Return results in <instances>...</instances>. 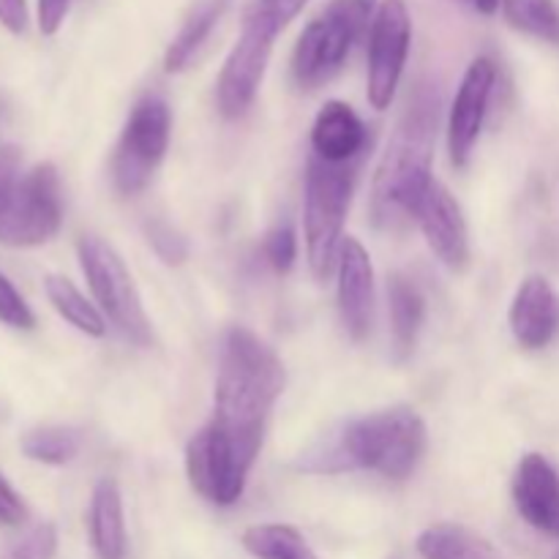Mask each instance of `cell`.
Instances as JSON below:
<instances>
[{"label": "cell", "mask_w": 559, "mask_h": 559, "mask_svg": "<svg viewBox=\"0 0 559 559\" xmlns=\"http://www.w3.org/2000/svg\"><path fill=\"white\" fill-rule=\"evenodd\" d=\"M63 227V186L55 164L27 169L0 211V243L31 249L52 240Z\"/></svg>", "instance_id": "9c48e42d"}, {"label": "cell", "mask_w": 559, "mask_h": 559, "mask_svg": "<svg viewBox=\"0 0 559 559\" xmlns=\"http://www.w3.org/2000/svg\"><path fill=\"white\" fill-rule=\"evenodd\" d=\"M426 453V424L413 407L380 409L336 426L311 442L295 462L306 475H344L369 469L388 480L415 473Z\"/></svg>", "instance_id": "6da1fadb"}, {"label": "cell", "mask_w": 559, "mask_h": 559, "mask_svg": "<svg viewBox=\"0 0 559 559\" xmlns=\"http://www.w3.org/2000/svg\"><path fill=\"white\" fill-rule=\"evenodd\" d=\"M243 549L254 559H317L304 535L289 524H254L243 533Z\"/></svg>", "instance_id": "cb8c5ba5"}, {"label": "cell", "mask_w": 559, "mask_h": 559, "mask_svg": "<svg viewBox=\"0 0 559 559\" xmlns=\"http://www.w3.org/2000/svg\"><path fill=\"white\" fill-rule=\"evenodd\" d=\"M0 322L9 328H16V331H31V328H36V314L25 304L20 289L3 276V271H0Z\"/></svg>", "instance_id": "f1b7e54d"}, {"label": "cell", "mask_w": 559, "mask_h": 559, "mask_svg": "<svg viewBox=\"0 0 559 559\" xmlns=\"http://www.w3.org/2000/svg\"><path fill=\"white\" fill-rule=\"evenodd\" d=\"M415 222H418L420 233H424L426 243L437 254V260L448 267V271H464L469 262V229L467 218H464L462 205L456 197L435 180L429 191L420 200L418 211H415Z\"/></svg>", "instance_id": "4fadbf2b"}, {"label": "cell", "mask_w": 559, "mask_h": 559, "mask_svg": "<svg viewBox=\"0 0 559 559\" xmlns=\"http://www.w3.org/2000/svg\"><path fill=\"white\" fill-rule=\"evenodd\" d=\"M495 82L497 66L489 58L473 60L469 69L464 71V80L451 104V115H448V151H451V162L456 167H464L469 162V153L478 142L486 112H489Z\"/></svg>", "instance_id": "7c38bea8"}, {"label": "cell", "mask_w": 559, "mask_h": 559, "mask_svg": "<svg viewBox=\"0 0 559 559\" xmlns=\"http://www.w3.org/2000/svg\"><path fill=\"white\" fill-rule=\"evenodd\" d=\"M224 5H227L224 0H205V3H200L186 16L183 27H180L178 36L167 47V55H164V71L167 74H178V71H183L194 60V55L200 52L202 44L207 41L213 27L222 20Z\"/></svg>", "instance_id": "44dd1931"}, {"label": "cell", "mask_w": 559, "mask_h": 559, "mask_svg": "<svg viewBox=\"0 0 559 559\" xmlns=\"http://www.w3.org/2000/svg\"><path fill=\"white\" fill-rule=\"evenodd\" d=\"M306 3H309V0H257V5H260L278 27L289 25V22L304 11Z\"/></svg>", "instance_id": "d6a6232c"}, {"label": "cell", "mask_w": 559, "mask_h": 559, "mask_svg": "<svg viewBox=\"0 0 559 559\" xmlns=\"http://www.w3.org/2000/svg\"><path fill=\"white\" fill-rule=\"evenodd\" d=\"M555 559H559V555H557V557H555Z\"/></svg>", "instance_id": "8d00e7d4"}, {"label": "cell", "mask_w": 559, "mask_h": 559, "mask_svg": "<svg viewBox=\"0 0 559 559\" xmlns=\"http://www.w3.org/2000/svg\"><path fill=\"white\" fill-rule=\"evenodd\" d=\"M69 9L71 0H38V27L44 36H55L60 31Z\"/></svg>", "instance_id": "1f68e13d"}, {"label": "cell", "mask_w": 559, "mask_h": 559, "mask_svg": "<svg viewBox=\"0 0 559 559\" xmlns=\"http://www.w3.org/2000/svg\"><path fill=\"white\" fill-rule=\"evenodd\" d=\"M44 289H47V298L49 304H52V309L58 311L69 325H74L76 331L93 338H102L104 333H107V320H104V314L74 287V282H69L66 276H47Z\"/></svg>", "instance_id": "7402d4cb"}, {"label": "cell", "mask_w": 559, "mask_h": 559, "mask_svg": "<svg viewBox=\"0 0 559 559\" xmlns=\"http://www.w3.org/2000/svg\"><path fill=\"white\" fill-rule=\"evenodd\" d=\"M437 126H440V91L420 85L409 98L402 120L393 129L371 186V216L377 227H399L415 218L420 200L435 183Z\"/></svg>", "instance_id": "7a4b0ae2"}, {"label": "cell", "mask_w": 559, "mask_h": 559, "mask_svg": "<svg viewBox=\"0 0 559 559\" xmlns=\"http://www.w3.org/2000/svg\"><path fill=\"white\" fill-rule=\"evenodd\" d=\"M338 317L353 342H366L374 322V267L369 251L355 238H344L338 249Z\"/></svg>", "instance_id": "5bb4252c"}, {"label": "cell", "mask_w": 559, "mask_h": 559, "mask_svg": "<svg viewBox=\"0 0 559 559\" xmlns=\"http://www.w3.org/2000/svg\"><path fill=\"white\" fill-rule=\"evenodd\" d=\"M502 14L516 31L559 44V9L555 0H502Z\"/></svg>", "instance_id": "d4e9b609"}, {"label": "cell", "mask_w": 559, "mask_h": 559, "mask_svg": "<svg viewBox=\"0 0 559 559\" xmlns=\"http://www.w3.org/2000/svg\"><path fill=\"white\" fill-rule=\"evenodd\" d=\"M369 145V129L347 102H325L311 126V156L328 164H353Z\"/></svg>", "instance_id": "e0dca14e"}, {"label": "cell", "mask_w": 559, "mask_h": 559, "mask_svg": "<svg viewBox=\"0 0 559 559\" xmlns=\"http://www.w3.org/2000/svg\"><path fill=\"white\" fill-rule=\"evenodd\" d=\"M265 257L267 265L282 276L293 271L295 260H298V238H295V229L289 224H276L265 235Z\"/></svg>", "instance_id": "83f0119b"}, {"label": "cell", "mask_w": 559, "mask_h": 559, "mask_svg": "<svg viewBox=\"0 0 559 559\" xmlns=\"http://www.w3.org/2000/svg\"><path fill=\"white\" fill-rule=\"evenodd\" d=\"M511 333L524 349L549 347L559 331V295L544 276L524 278L508 311Z\"/></svg>", "instance_id": "2e32d148"}, {"label": "cell", "mask_w": 559, "mask_h": 559, "mask_svg": "<svg viewBox=\"0 0 559 559\" xmlns=\"http://www.w3.org/2000/svg\"><path fill=\"white\" fill-rule=\"evenodd\" d=\"M513 506L530 527L559 538V469L544 453H527L511 484Z\"/></svg>", "instance_id": "9a60e30c"}, {"label": "cell", "mask_w": 559, "mask_h": 559, "mask_svg": "<svg viewBox=\"0 0 559 559\" xmlns=\"http://www.w3.org/2000/svg\"><path fill=\"white\" fill-rule=\"evenodd\" d=\"M25 459L47 467H63L80 456L82 435L71 426H38L22 435L20 440Z\"/></svg>", "instance_id": "603a6c76"}, {"label": "cell", "mask_w": 559, "mask_h": 559, "mask_svg": "<svg viewBox=\"0 0 559 559\" xmlns=\"http://www.w3.org/2000/svg\"><path fill=\"white\" fill-rule=\"evenodd\" d=\"M58 555V530L55 524L41 522L0 546V559H55Z\"/></svg>", "instance_id": "484cf974"}, {"label": "cell", "mask_w": 559, "mask_h": 559, "mask_svg": "<svg viewBox=\"0 0 559 559\" xmlns=\"http://www.w3.org/2000/svg\"><path fill=\"white\" fill-rule=\"evenodd\" d=\"M355 189V164H328L311 156L306 167L304 235L309 267L317 278H328L338 262L344 240V218Z\"/></svg>", "instance_id": "5b68a950"}, {"label": "cell", "mask_w": 559, "mask_h": 559, "mask_svg": "<svg viewBox=\"0 0 559 559\" xmlns=\"http://www.w3.org/2000/svg\"><path fill=\"white\" fill-rule=\"evenodd\" d=\"M76 257H80L87 284H91L93 298L102 306L107 320L118 328L120 336L134 347H151V320L142 309L134 278H131L129 267L123 265L118 251L96 235H82L80 243H76Z\"/></svg>", "instance_id": "52a82bcc"}, {"label": "cell", "mask_w": 559, "mask_h": 559, "mask_svg": "<svg viewBox=\"0 0 559 559\" xmlns=\"http://www.w3.org/2000/svg\"><path fill=\"white\" fill-rule=\"evenodd\" d=\"M0 25L9 33L27 31V0H0Z\"/></svg>", "instance_id": "836d02e7"}, {"label": "cell", "mask_w": 559, "mask_h": 559, "mask_svg": "<svg viewBox=\"0 0 559 559\" xmlns=\"http://www.w3.org/2000/svg\"><path fill=\"white\" fill-rule=\"evenodd\" d=\"M265 431H246L207 420L186 445V475L191 489L218 508L243 497L246 480L260 456Z\"/></svg>", "instance_id": "277c9868"}, {"label": "cell", "mask_w": 559, "mask_h": 559, "mask_svg": "<svg viewBox=\"0 0 559 559\" xmlns=\"http://www.w3.org/2000/svg\"><path fill=\"white\" fill-rule=\"evenodd\" d=\"M424 559H506L495 544L464 524H431L415 540Z\"/></svg>", "instance_id": "ffe728a7"}, {"label": "cell", "mask_w": 559, "mask_h": 559, "mask_svg": "<svg viewBox=\"0 0 559 559\" xmlns=\"http://www.w3.org/2000/svg\"><path fill=\"white\" fill-rule=\"evenodd\" d=\"M22 151L16 145H0V211L14 194L22 178Z\"/></svg>", "instance_id": "f546056e"}, {"label": "cell", "mask_w": 559, "mask_h": 559, "mask_svg": "<svg viewBox=\"0 0 559 559\" xmlns=\"http://www.w3.org/2000/svg\"><path fill=\"white\" fill-rule=\"evenodd\" d=\"M145 238L164 265H183V262L189 260L191 249L186 235L180 233L178 227H173L169 222H164V218H151V222H145Z\"/></svg>", "instance_id": "4316f807"}, {"label": "cell", "mask_w": 559, "mask_h": 559, "mask_svg": "<svg viewBox=\"0 0 559 559\" xmlns=\"http://www.w3.org/2000/svg\"><path fill=\"white\" fill-rule=\"evenodd\" d=\"M278 31L282 27L257 3L246 11L243 31L235 41L233 52L224 60L216 82L218 112L224 118H240V115L249 112L262 85V76L267 71V60H271V49Z\"/></svg>", "instance_id": "30bf717a"}, {"label": "cell", "mask_w": 559, "mask_h": 559, "mask_svg": "<svg viewBox=\"0 0 559 559\" xmlns=\"http://www.w3.org/2000/svg\"><path fill=\"white\" fill-rule=\"evenodd\" d=\"M391 559H402V557H391Z\"/></svg>", "instance_id": "d590c367"}, {"label": "cell", "mask_w": 559, "mask_h": 559, "mask_svg": "<svg viewBox=\"0 0 559 559\" xmlns=\"http://www.w3.org/2000/svg\"><path fill=\"white\" fill-rule=\"evenodd\" d=\"M371 0H331L317 20L306 25L293 49V80L304 91L331 82L347 63L355 44L366 36Z\"/></svg>", "instance_id": "8992f818"}, {"label": "cell", "mask_w": 559, "mask_h": 559, "mask_svg": "<svg viewBox=\"0 0 559 559\" xmlns=\"http://www.w3.org/2000/svg\"><path fill=\"white\" fill-rule=\"evenodd\" d=\"M169 136L173 109L164 96L147 93L126 118L112 153V180L120 194L134 197L151 183L169 151Z\"/></svg>", "instance_id": "ba28073f"}, {"label": "cell", "mask_w": 559, "mask_h": 559, "mask_svg": "<svg viewBox=\"0 0 559 559\" xmlns=\"http://www.w3.org/2000/svg\"><path fill=\"white\" fill-rule=\"evenodd\" d=\"M413 41V20L404 0H382L369 31V104L374 109L391 107L402 82L404 63Z\"/></svg>", "instance_id": "8fae6325"}, {"label": "cell", "mask_w": 559, "mask_h": 559, "mask_svg": "<svg viewBox=\"0 0 559 559\" xmlns=\"http://www.w3.org/2000/svg\"><path fill=\"white\" fill-rule=\"evenodd\" d=\"M469 3H473L480 14H495V11L502 5V0H469Z\"/></svg>", "instance_id": "e575fe53"}, {"label": "cell", "mask_w": 559, "mask_h": 559, "mask_svg": "<svg viewBox=\"0 0 559 559\" xmlns=\"http://www.w3.org/2000/svg\"><path fill=\"white\" fill-rule=\"evenodd\" d=\"M284 385L287 374L273 347L249 328H229L218 358L213 420L233 429L265 431L267 415Z\"/></svg>", "instance_id": "3957f363"}, {"label": "cell", "mask_w": 559, "mask_h": 559, "mask_svg": "<svg viewBox=\"0 0 559 559\" xmlns=\"http://www.w3.org/2000/svg\"><path fill=\"white\" fill-rule=\"evenodd\" d=\"M27 519V506L20 491L0 473V527H20Z\"/></svg>", "instance_id": "4dcf8cb0"}, {"label": "cell", "mask_w": 559, "mask_h": 559, "mask_svg": "<svg viewBox=\"0 0 559 559\" xmlns=\"http://www.w3.org/2000/svg\"><path fill=\"white\" fill-rule=\"evenodd\" d=\"M388 304H391L393 360L404 364L418 344L426 317V298L413 278L404 276V273H393L391 282H388Z\"/></svg>", "instance_id": "d6986e66"}, {"label": "cell", "mask_w": 559, "mask_h": 559, "mask_svg": "<svg viewBox=\"0 0 559 559\" xmlns=\"http://www.w3.org/2000/svg\"><path fill=\"white\" fill-rule=\"evenodd\" d=\"M91 544L98 559H126V519L120 486L112 478L98 480L87 511Z\"/></svg>", "instance_id": "ac0fdd59"}]
</instances>
